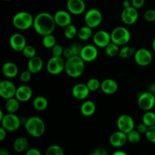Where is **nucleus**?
Here are the masks:
<instances>
[{
    "instance_id": "obj_1",
    "label": "nucleus",
    "mask_w": 155,
    "mask_h": 155,
    "mask_svg": "<svg viewBox=\"0 0 155 155\" xmlns=\"http://www.w3.org/2000/svg\"><path fill=\"white\" fill-rule=\"evenodd\" d=\"M33 27L35 31L40 36H44L45 35L51 34L56 27L54 15L48 12L39 13L34 18Z\"/></svg>"
},
{
    "instance_id": "obj_2",
    "label": "nucleus",
    "mask_w": 155,
    "mask_h": 155,
    "mask_svg": "<svg viewBox=\"0 0 155 155\" xmlns=\"http://www.w3.org/2000/svg\"><path fill=\"white\" fill-rule=\"evenodd\" d=\"M85 71V61L80 55H74L66 59L65 70L66 74L71 78L81 77Z\"/></svg>"
},
{
    "instance_id": "obj_3",
    "label": "nucleus",
    "mask_w": 155,
    "mask_h": 155,
    "mask_svg": "<svg viewBox=\"0 0 155 155\" xmlns=\"http://www.w3.org/2000/svg\"><path fill=\"white\" fill-rule=\"evenodd\" d=\"M26 131L30 136L34 138H39L43 136L45 131V124L42 118L33 116L27 118L24 124Z\"/></svg>"
},
{
    "instance_id": "obj_4",
    "label": "nucleus",
    "mask_w": 155,
    "mask_h": 155,
    "mask_svg": "<svg viewBox=\"0 0 155 155\" xmlns=\"http://www.w3.org/2000/svg\"><path fill=\"white\" fill-rule=\"evenodd\" d=\"M34 18L27 12H19L14 15L12 24L14 27L20 30H27L33 26Z\"/></svg>"
},
{
    "instance_id": "obj_5",
    "label": "nucleus",
    "mask_w": 155,
    "mask_h": 155,
    "mask_svg": "<svg viewBox=\"0 0 155 155\" xmlns=\"http://www.w3.org/2000/svg\"><path fill=\"white\" fill-rule=\"evenodd\" d=\"M111 42L120 46L126 45L131 39V33L125 27H117L110 33Z\"/></svg>"
},
{
    "instance_id": "obj_6",
    "label": "nucleus",
    "mask_w": 155,
    "mask_h": 155,
    "mask_svg": "<svg viewBox=\"0 0 155 155\" xmlns=\"http://www.w3.org/2000/svg\"><path fill=\"white\" fill-rule=\"evenodd\" d=\"M0 123L2 127H4L8 132L17 131L22 124L21 119L15 114V113H8L5 114Z\"/></svg>"
},
{
    "instance_id": "obj_7",
    "label": "nucleus",
    "mask_w": 155,
    "mask_h": 155,
    "mask_svg": "<svg viewBox=\"0 0 155 155\" xmlns=\"http://www.w3.org/2000/svg\"><path fill=\"white\" fill-rule=\"evenodd\" d=\"M84 21L86 25L91 28H96L103 21V15L101 11L97 8H91L85 13Z\"/></svg>"
},
{
    "instance_id": "obj_8",
    "label": "nucleus",
    "mask_w": 155,
    "mask_h": 155,
    "mask_svg": "<svg viewBox=\"0 0 155 155\" xmlns=\"http://www.w3.org/2000/svg\"><path fill=\"white\" fill-rule=\"evenodd\" d=\"M65 62L62 57L52 56L47 61L46 70L51 75H58L65 70Z\"/></svg>"
},
{
    "instance_id": "obj_9",
    "label": "nucleus",
    "mask_w": 155,
    "mask_h": 155,
    "mask_svg": "<svg viewBox=\"0 0 155 155\" xmlns=\"http://www.w3.org/2000/svg\"><path fill=\"white\" fill-rule=\"evenodd\" d=\"M137 103L141 110L144 111L151 110L155 106V95L149 91L143 92L138 98Z\"/></svg>"
},
{
    "instance_id": "obj_10",
    "label": "nucleus",
    "mask_w": 155,
    "mask_h": 155,
    "mask_svg": "<svg viewBox=\"0 0 155 155\" xmlns=\"http://www.w3.org/2000/svg\"><path fill=\"white\" fill-rule=\"evenodd\" d=\"M133 56L136 63L141 67L148 66L153 61L152 53L145 48H141L136 50Z\"/></svg>"
},
{
    "instance_id": "obj_11",
    "label": "nucleus",
    "mask_w": 155,
    "mask_h": 155,
    "mask_svg": "<svg viewBox=\"0 0 155 155\" xmlns=\"http://www.w3.org/2000/svg\"><path fill=\"white\" fill-rule=\"evenodd\" d=\"M117 127L118 130H120L127 134L130 131L134 130L135 121L130 115L122 114L117 118Z\"/></svg>"
},
{
    "instance_id": "obj_12",
    "label": "nucleus",
    "mask_w": 155,
    "mask_h": 155,
    "mask_svg": "<svg viewBox=\"0 0 155 155\" xmlns=\"http://www.w3.org/2000/svg\"><path fill=\"white\" fill-rule=\"evenodd\" d=\"M139 18V12L138 9L133 7V5L130 7L124 8L121 13V20L127 25H133Z\"/></svg>"
},
{
    "instance_id": "obj_13",
    "label": "nucleus",
    "mask_w": 155,
    "mask_h": 155,
    "mask_svg": "<svg viewBox=\"0 0 155 155\" xmlns=\"http://www.w3.org/2000/svg\"><path fill=\"white\" fill-rule=\"evenodd\" d=\"M17 87L11 80H5L0 83V96L4 99L15 97Z\"/></svg>"
},
{
    "instance_id": "obj_14",
    "label": "nucleus",
    "mask_w": 155,
    "mask_h": 155,
    "mask_svg": "<svg viewBox=\"0 0 155 155\" xmlns=\"http://www.w3.org/2000/svg\"><path fill=\"white\" fill-rule=\"evenodd\" d=\"M9 45L15 51H22L27 45L25 36L20 33H15L9 39Z\"/></svg>"
},
{
    "instance_id": "obj_15",
    "label": "nucleus",
    "mask_w": 155,
    "mask_h": 155,
    "mask_svg": "<svg viewBox=\"0 0 155 155\" xmlns=\"http://www.w3.org/2000/svg\"><path fill=\"white\" fill-rule=\"evenodd\" d=\"M94 45L98 48H105L110 42H111L110 33L106 30H98L92 36Z\"/></svg>"
},
{
    "instance_id": "obj_16",
    "label": "nucleus",
    "mask_w": 155,
    "mask_h": 155,
    "mask_svg": "<svg viewBox=\"0 0 155 155\" xmlns=\"http://www.w3.org/2000/svg\"><path fill=\"white\" fill-rule=\"evenodd\" d=\"M98 50L95 45H86L83 46L80 56L85 62H92L98 58Z\"/></svg>"
},
{
    "instance_id": "obj_17",
    "label": "nucleus",
    "mask_w": 155,
    "mask_h": 155,
    "mask_svg": "<svg viewBox=\"0 0 155 155\" xmlns=\"http://www.w3.org/2000/svg\"><path fill=\"white\" fill-rule=\"evenodd\" d=\"M127 142V134L120 130L114 132L109 137V142L114 148H121L124 146Z\"/></svg>"
},
{
    "instance_id": "obj_18",
    "label": "nucleus",
    "mask_w": 155,
    "mask_h": 155,
    "mask_svg": "<svg viewBox=\"0 0 155 155\" xmlns=\"http://www.w3.org/2000/svg\"><path fill=\"white\" fill-rule=\"evenodd\" d=\"M67 8L72 15H80L84 13L86 5L84 0H68Z\"/></svg>"
},
{
    "instance_id": "obj_19",
    "label": "nucleus",
    "mask_w": 155,
    "mask_h": 155,
    "mask_svg": "<svg viewBox=\"0 0 155 155\" xmlns=\"http://www.w3.org/2000/svg\"><path fill=\"white\" fill-rule=\"evenodd\" d=\"M56 25L61 27H66L67 26L72 24V17L69 12L65 10H59L54 15Z\"/></svg>"
},
{
    "instance_id": "obj_20",
    "label": "nucleus",
    "mask_w": 155,
    "mask_h": 155,
    "mask_svg": "<svg viewBox=\"0 0 155 155\" xmlns=\"http://www.w3.org/2000/svg\"><path fill=\"white\" fill-rule=\"evenodd\" d=\"M33 96V90L27 85H21L17 88L15 98L20 102H27Z\"/></svg>"
},
{
    "instance_id": "obj_21",
    "label": "nucleus",
    "mask_w": 155,
    "mask_h": 155,
    "mask_svg": "<svg viewBox=\"0 0 155 155\" xmlns=\"http://www.w3.org/2000/svg\"><path fill=\"white\" fill-rule=\"evenodd\" d=\"M90 90L86 83H77L72 88V95L76 99L84 100L89 96Z\"/></svg>"
},
{
    "instance_id": "obj_22",
    "label": "nucleus",
    "mask_w": 155,
    "mask_h": 155,
    "mask_svg": "<svg viewBox=\"0 0 155 155\" xmlns=\"http://www.w3.org/2000/svg\"><path fill=\"white\" fill-rule=\"evenodd\" d=\"M117 83L113 79H105L101 83V90L106 95H113L118 90Z\"/></svg>"
},
{
    "instance_id": "obj_23",
    "label": "nucleus",
    "mask_w": 155,
    "mask_h": 155,
    "mask_svg": "<svg viewBox=\"0 0 155 155\" xmlns=\"http://www.w3.org/2000/svg\"><path fill=\"white\" fill-rule=\"evenodd\" d=\"M18 67L12 61L5 62L2 67V72L6 78H15L18 76Z\"/></svg>"
},
{
    "instance_id": "obj_24",
    "label": "nucleus",
    "mask_w": 155,
    "mask_h": 155,
    "mask_svg": "<svg viewBox=\"0 0 155 155\" xmlns=\"http://www.w3.org/2000/svg\"><path fill=\"white\" fill-rule=\"evenodd\" d=\"M43 61L39 56H34L30 58L27 62V70L30 71L33 74H38L42 71L43 68Z\"/></svg>"
},
{
    "instance_id": "obj_25",
    "label": "nucleus",
    "mask_w": 155,
    "mask_h": 155,
    "mask_svg": "<svg viewBox=\"0 0 155 155\" xmlns=\"http://www.w3.org/2000/svg\"><path fill=\"white\" fill-rule=\"evenodd\" d=\"M95 110H96L95 103L91 100L84 101L80 107V112L84 117L92 116L95 113Z\"/></svg>"
},
{
    "instance_id": "obj_26",
    "label": "nucleus",
    "mask_w": 155,
    "mask_h": 155,
    "mask_svg": "<svg viewBox=\"0 0 155 155\" xmlns=\"http://www.w3.org/2000/svg\"><path fill=\"white\" fill-rule=\"evenodd\" d=\"M13 148L18 153L26 151L29 148L28 139L25 137L17 138L13 143Z\"/></svg>"
},
{
    "instance_id": "obj_27",
    "label": "nucleus",
    "mask_w": 155,
    "mask_h": 155,
    "mask_svg": "<svg viewBox=\"0 0 155 155\" xmlns=\"http://www.w3.org/2000/svg\"><path fill=\"white\" fill-rule=\"evenodd\" d=\"M48 101L45 97L39 95L36 96L33 101V107L38 111H43L48 107Z\"/></svg>"
},
{
    "instance_id": "obj_28",
    "label": "nucleus",
    "mask_w": 155,
    "mask_h": 155,
    "mask_svg": "<svg viewBox=\"0 0 155 155\" xmlns=\"http://www.w3.org/2000/svg\"><path fill=\"white\" fill-rule=\"evenodd\" d=\"M77 36L79 39L81 41L86 42V41L89 40L93 36V33H92V28L89 27V26L86 25L84 27H82L78 30V33H77Z\"/></svg>"
},
{
    "instance_id": "obj_29",
    "label": "nucleus",
    "mask_w": 155,
    "mask_h": 155,
    "mask_svg": "<svg viewBox=\"0 0 155 155\" xmlns=\"http://www.w3.org/2000/svg\"><path fill=\"white\" fill-rule=\"evenodd\" d=\"M5 110L8 113H16L20 107V101L15 97L6 100Z\"/></svg>"
},
{
    "instance_id": "obj_30",
    "label": "nucleus",
    "mask_w": 155,
    "mask_h": 155,
    "mask_svg": "<svg viewBox=\"0 0 155 155\" xmlns=\"http://www.w3.org/2000/svg\"><path fill=\"white\" fill-rule=\"evenodd\" d=\"M105 53L108 57L114 58L115 56L118 55L120 52V45L114 43V42H111L105 47Z\"/></svg>"
},
{
    "instance_id": "obj_31",
    "label": "nucleus",
    "mask_w": 155,
    "mask_h": 155,
    "mask_svg": "<svg viewBox=\"0 0 155 155\" xmlns=\"http://www.w3.org/2000/svg\"><path fill=\"white\" fill-rule=\"evenodd\" d=\"M135 52H136V50H135L134 48L126 45H124V46L120 49V52L118 55H119L121 58L127 59L132 57L133 55H134Z\"/></svg>"
},
{
    "instance_id": "obj_32",
    "label": "nucleus",
    "mask_w": 155,
    "mask_h": 155,
    "mask_svg": "<svg viewBox=\"0 0 155 155\" xmlns=\"http://www.w3.org/2000/svg\"><path fill=\"white\" fill-rule=\"evenodd\" d=\"M142 122L148 127L155 125V113L151 110L145 111L142 116Z\"/></svg>"
},
{
    "instance_id": "obj_33",
    "label": "nucleus",
    "mask_w": 155,
    "mask_h": 155,
    "mask_svg": "<svg viewBox=\"0 0 155 155\" xmlns=\"http://www.w3.org/2000/svg\"><path fill=\"white\" fill-rule=\"evenodd\" d=\"M78 33V30H77V27L74 24H71L70 25L64 27V35L65 37L68 39H74L75 36H77Z\"/></svg>"
},
{
    "instance_id": "obj_34",
    "label": "nucleus",
    "mask_w": 155,
    "mask_h": 155,
    "mask_svg": "<svg viewBox=\"0 0 155 155\" xmlns=\"http://www.w3.org/2000/svg\"><path fill=\"white\" fill-rule=\"evenodd\" d=\"M56 38L54 35H45L42 38V45L45 48H52L56 45Z\"/></svg>"
},
{
    "instance_id": "obj_35",
    "label": "nucleus",
    "mask_w": 155,
    "mask_h": 155,
    "mask_svg": "<svg viewBox=\"0 0 155 155\" xmlns=\"http://www.w3.org/2000/svg\"><path fill=\"white\" fill-rule=\"evenodd\" d=\"M127 139L131 144H138L141 140V133L137 130H133L127 133Z\"/></svg>"
},
{
    "instance_id": "obj_36",
    "label": "nucleus",
    "mask_w": 155,
    "mask_h": 155,
    "mask_svg": "<svg viewBox=\"0 0 155 155\" xmlns=\"http://www.w3.org/2000/svg\"><path fill=\"white\" fill-rule=\"evenodd\" d=\"M46 155H64V151L62 147L58 145H51L48 147L45 151Z\"/></svg>"
},
{
    "instance_id": "obj_37",
    "label": "nucleus",
    "mask_w": 155,
    "mask_h": 155,
    "mask_svg": "<svg viewBox=\"0 0 155 155\" xmlns=\"http://www.w3.org/2000/svg\"><path fill=\"white\" fill-rule=\"evenodd\" d=\"M101 83L99 80L97 78H90L86 82L88 88L89 89L90 92H96L98 89H101Z\"/></svg>"
},
{
    "instance_id": "obj_38",
    "label": "nucleus",
    "mask_w": 155,
    "mask_h": 155,
    "mask_svg": "<svg viewBox=\"0 0 155 155\" xmlns=\"http://www.w3.org/2000/svg\"><path fill=\"white\" fill-rule=\"evenodd\" d=\"M22 53L24 57L30 59L36 55V50L33 45H27L25 48H24V50L22 51Z\"/></svg>"
},
{
    "instance_id": "obj_39",
    "label": "nucleus",
    "mask_w": 155,
    "mask_h": 155,
    "mask_svg": "<svg viewBox=\"0 0 155 155\" xmlns=\"http://www.w3.org/2000/svg\"><path fill=\"white\" fill-rule=\"evenodd\" d=\"M145 137L150 142L155 143V125L148 127L145 133Z\"/></svg>"
},
{
    "instance_id": "obj_40",
    "label": "nucleus",
    "mask_w": 155,
    "mask_h": 155,
    "mask_svg": "<svg viewBox=\"0 0 155 155\" xmlns=\"http://www.w3.org/2000/svg\"><path fill=\"white\" fill-rule=\"evenodd\" d=\"M64 50V48H63L61 45L56 44L52 48H51V54L52 56H56V57H63Z\"/></svg>"
},
{
    "instance_id": "obj_41",
    "label": "nucleus",
    "mask_w": 155,
    "mask_h": 155,
    "mask_svg": "<svg viewBox=\"0 0 155 155\" xmlns=\"http://www.w3.org/2000/svg\"><path fill=\"white\" fill-rule=\"evenodd\" d=\"M144 19L147 22H155V9H148L145 12Z\"/></svg>"
},
{
    "instance_id": "obj_42",
    "label": "nucleus",
    "mask_w": 155,
    "mask_h": 155,
    "mask_svg": "<svg viewBox=\"0 0 155 155\" xmlns=\"http://www.w3.org/2000/svg\"><path fill=\"white\" fill-rule=\"evenodd\" d=\"M32 73L30 72L29 70L27 71H24L23 72H21V74H20V80L23 83H28L32 78Z\"/></svg>"
},
{
    "instance_id": "obj_43",
    "label": "nucleus",
    "mask_w": 155,
    "mask_h": 155,
    "mask_svg": "<svg viewBox=\"0 0 155 155\" xmlns=\"http://www.w3.org/2000/svg\"><path fill=\"white\" fill-rule=\"evenodd\" d=\"M70 47H71V50L74 53V55H80V53H81L82 48H83V46L80 43H77V42H74V43L71 44Z\"/></svg>"
},
{
    "instance_id": "obj_44",
    "label": "nucleus",
    "mask_w": 155,
    "mask_h": 155,
    "mask_svg": "<svg viewBox=\"0 0 155 155\" xmlns=\"http://www.w3.org/2000/svg\"><path fill=\"white\" fill-rule=\"evenodd\" d=\"M92 155H107L108 152H107V149L103 147H98V148H95L94 151H92Z\"/></svg>"
},
{
    "instance_id": "obj_45",
    "label": "nucleus",
    "mask_w": 155,
    "mask_h": 155,
    "mask_svg": "<svg viewBox=\"0 0 155 155\" xmlns=\"http://www.w3.org/2000/svg\"><path fill=\"white\" fill-rule=\"evenodd\" d=\"M131 3L133 7H135L137 9H139L145 4V0H132Z\"/></svg>"
},
{
    "instance_id": "obj_46",
    "label": "nucleus",
    "mask_w": 155,
    "mask_h": 155,
    "mask_svg": "<svg viewBox=\"0 0 155 155\" xmlns=\"http://www.w3.org/2000/svg\"><path fill=\"white\" fill-rule=\"evenodd\" d=\"M148 128V127H147V126L145 125L143 122L141 123V124H138L137 127H136V130H137L138 131L141 133V134H145V133H146Z\"/></svg>"
},
{
    "instance_id": "obj_47",
    "label": "nucleus",
    "mask_w": 155,
    "mask_h": 155,
    "mask_svg": "<svg viewBox=\"0 0 155 155\" xmlns=\"http://www.w3.org/2000/svg\"><path fill=\"white\" fill-rule=\"evenodd\" d=\"M26 154L27 155H41V152L39 149L36 148H29L26 151Z\"/></svg>"
},
{
    "instance_id": "obj_48",
    "label": "nucleus",
    "mask_w": 155,
    "mask_h": 155,
    "mask_svg": "<svg viewBox=\"0 0 155 155\" xmlns=\"http://www.w3.org/2000/svg\"><path fill=\"white\" fill-rule=\"evenodd\" d=\"M72 56H74V53H73L71 47H68V48H64V50L63 57L65 58L66 59H68V58H71Z\"/></svg>"
},
{
    "instance_id": "obj_49",
    "label": "nucleus",
    "mask_w": 155,
    "mask_h": 155,
    "mask_svg": "<svg viewBox=\"0 0 155 155\" xmlns=\"http://www.w3.org/2000/svg\"><path fill=\"white\" fill-rule=\"evenodd\" d=\"M7 130L4 127H0V141H3L7 136Z\"/></svg>"
},
{
    "instance_id": "obj_50",
    "label": "nucleus",
    "mask_w": 155,
    "mask_h": 155,
    "mask_svg": "<svg viewBox=\"0 0 155 155\" xmlns=\"http://www.w3.org/2000/svg\"><path fill=\"white\" fill-rule=\"evenodd\" d=\"M114 155H127V153H126L125 151H121V150H117V151H114L113 153Z\"/></svg>"
},
{
    "instance_id": "obj_51",
    "label": "nucleus",
    "mask_w": 155,
    "mask_h": 155,
    "mask_svg": "<svg viewBox=\"0 0 155 155\" xmlns=\"http://www.w3.org/2000/svg\"><path fill=\"white\" fill-rule=\"evenodd\" d=\"M123 5H124V8H127V7H130V6H131L132 3H131V2H130L129 0H125V1H124V2H123Z\"/></svg>"
},
{
    "instance_id": "obj_52",
    "label": "nucleus",
    "mask_w": 155,
    "mask_h": 155,
    "mask_svg": "<svg viewBox=\"0 0 155 155\" xmlns=\"http://www.w3.org/2000/svg\"><path fill=\"white\" fill-rule=\"evenodd\" d=\"M0 154L1 155H9V152L7 151V150L5 149V148H2V149L0 150Z\"/></svg>"
},
{
    "instance_id": "obj_53",
    "label": "nucleus",
    "mask_w": 155,
    "mask_h": 155,
    "mask_svg": "<svg viewBox=\"0 0 155 155\" xmlns=\"http://www.w3.org/2000/svg\"><path fill=\"white\" fill-rule=\"evenodd\" d=\"M149 92H152L153 94H154L155 95V83H154V84H151V86H150Z\"/></svg>"
},
{
    "instance_id": "obj_54",
    "label": "nucleus",
    "mask_w": 155,
    "mask_h": 155,
    "mask_svg": "<svg viewBox=\"0 0 155 155\" xmlns=\"http://www.w3.org/2000/svg\"><path fill=\"white\" fill-rule=\"evenodd\" d=\"M4 116L5 115L3 114V112H2V110H0V121L2 120L3 119V117H4Z\"/></svg>"
},
{
    "instance_id": "obj_55",
    "label": "nucleus",
    "mask_w": 155,
    "mask_h": 155,
    "mask_svg": "<svg viewBox=\"0 0 155 155\" xmlns=\"http://www.w3.org/2000/svg\"><path fill=\"white\" fill-rule=\"evenodd\" d=\"M152 48H153V50H154V51L155 52V37L152 41Z\"/></svg>"
},
{
    "instance_id": "obj_56",
    "label": "nucleus",
    "mask_w": 155,
    "mask_h": 155,
    "mask_svg": "<svg viewBox=\"0 0 155 155\" xmlns=\"http://www.w3.org/2000/svg\"><path fill=\"white\" fill-rule=\"evenodd\" d=\"M3 1H10V0H3Z\"/></svg>"
}]
</instances>
